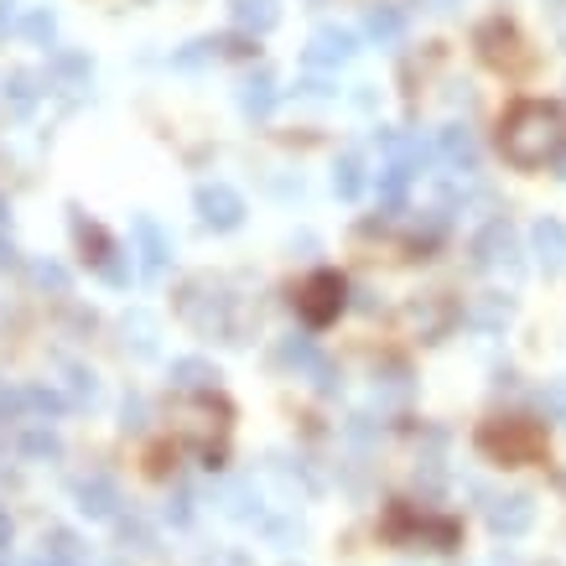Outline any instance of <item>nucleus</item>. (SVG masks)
<instances>
[{
    "mask_svg": "<svg viewBox=\"0 0 566 566\" xmlns=\"http://www.w3.org/2000/svg\"><path fill=\"white\" fill-rule=\"evenodd\" d=\"M68 401H73V405H95V401H99L95 369H78V364H73V369H68Z\"/></svg>",
    "mask_w": 566,
    "mask_h": 566,
    "instance_id": "393cba45",
    "label": "nucleus"
},
{
    "mask_svg": "<svg viewBox=\"0 0 566 566\" xmlns=\"http://www.w3.org/2000/svg\"><path fill=\"white\" fill-rule=\"evenodd\" d=\"M11 536H16V530H11V515H5V510H0V556H5V551H11Z\"/></svg>",
    "mask_w": 566,
    "mask_h": 566,
    "instance_id": "4c0bfd02",
    "label": "nucleus"
},
{
    "mask_svg": "<svg viewBox=\"0 0 566 566\" xmlns=\"http://www.w3.org/2000/svg\"><path fill=\"white\" fill-rule=\"evenodd\" d=\"M536 525V504H530V494H504L489 504V530L494 536H525Z\"/></svg>",
    "mask_w": 566,
    "mask_h": 566,
    "instance_id": "f8f14e48",
    "label": "nucleus"
},
{
    "mask_svg": "<svg viewBox=\"0 0 566 566\" xmlns=\"http://www.w3.org/2000/svg\"><path fill=\"white\" fill-rule=\"evenodd\" d=\"M229 16L244 37H265L271 26L281 22V5L276 0H229Z\"/></svg>",
    "mask_w": 566,
    "mask_h": 566,
    "instance_id": "ddd939ff",
    "label": "nucleus"
},
{
    "mask_svg": "<svg viewBox=\"0 0 566 566\" xmlns=\"http://www.w3.org/2000/svg\"><path fill=\"white\" fill-rule=\"evenodd\" d=\"M73 499H78V510L89 519H115L120 515V489L110 473H89V478H78L73 483Z\"/></svg>",
    "mask_w": 566,
    "mask_h": 566,
    "instance_id": "9d476101",
    "label": "nucleus"
},
{
    "mask_svg": "<svg viewBox=\"0 0 566 566\" xmlns=\"http://www.w3.org/2000/svg\"><path fill=\"white\" fill-rule=\"evenodd\" d=\"M276 359H281L286 369H297V375H307V379H317V390L323 395H332L338 390V369H332V359H323L317 349H312V338H281V349H276Z\"/></svg>",
    "mask_w": 566,
    "mask_h": 566,
    "instance_id": "0eeeda50",
    "label": "nucleus"
},
{
    "mask_svg": "<svg viewBox=\"0 0 566 566\" xmlns=\"http://www.w3.org/2000/svg\"><path fill=\"white\" fill-rule=\"evenodd\" d=\"M473 265L478 271H519V239L510 229V218H489L473 235Z\"/></svg>",
    "mask_w": 566,
    "mask_h": 566,
    "instance_id": "20e7f679",
    "label": "nucleus"
},
{
    "mask_svg": "<svg viewBox=\"0 0 566 566\" xmlns=\"http://www.w3.org/2000/svg\"><path fill=\"white\" fill-rule=\"evenodd\" d=\"M530 244H536V255H541L545 271H562V265H566V224H562V218H536Z\"/></svg>",
    "mask_w": 566,
    "mask_h": 566,
    "instance_id": "2eb2a0df",
    "label": "nucleus"
},
{
    "mask_svg": "<svg viewBox=\"0 0 566 566\" xmlns=\"http://www.w3.org/2000/svg\"><path fill=\"white\" fill-rule=\"evenodd\" d=\"M5 99H11V110H32L37 104V78L32 73H11L5 78Z\"/></svg>",
    "mask_w": 566,
    "mask_h": 566,
    "instance_id": "bb28decb",
    "label": "nucleus"
},
{
    "mask_svg": "<svg viewBox=\"0 0 566 566\" xmlns=\"http://www.w3.org/2000/svg\"><path fill=\"white\" fill-rule=\"evenodd\" d=\"M26 405H32V411H37V416H63V411H68V401H63V395H58V390H52V385H32V390H26Z\"/></svg>",
    "mask_w": 566,
    "mask_h": 566,
    "instance_id": "a878e982",
    "label": "nucleus"
},
{
    "mask_svg": "<svg viewBox=\"0 0 566 566\" xmlns=\"http://www.w3.org/2000/svg\"><path fill=\"white\" fill-rule=\"evenodd\" d=\"M22 452L37 457V463H48V457H63V442H58V431H48V426H26Z\"/></svg>",
    "mask_w": 566,
    "mask_h": 566,
    "instance_id": "5701e85b",
    "label": "nucleus"
},
{
    "mask_svg": "<svg viewBox=\"0 0 566 566\" xmlns=\"http://www.w3.org/2000/svg\"><path fill=\"white\" fill-rule=\"evenodd\" d=\"M452 5H457V0H426V11H437V16H448Z\"/></svg>",
    "mask_w": 566,
    "mask_h": 566,
    "instance_id": "58836bf2",
    "label": "nucleus"
},
{
    "mask_svg": "<svg viewBox=\"0 0 566 566\" xmlns=\"http://www.w3.org/2000/svg\"><path fill=\"white\" fill-rule=\"evenodd\" d=\"M130 332H136V349L151 354V317H141V312H136V317H125V338H130Z\"/></svg>",
    "mask_w": 566,
    "mask_h": 566,
    "instance_id": "2f4dec72",
    "label": "nucleus"
},
{
    "mask_svg": "<svg viewBox=\"0 0 566 566\" xmlns=\"http://www.w3.org/2000/svg\"><path fill=\"white\" fill-rule=\"evenodd\" d=\"M0 566H5V556H0Z\"/></svg>",
    "mask_w": 566,
    "mask_h": 566,
    "instance_id": "c03bdc74",
    "label": "nucleus"
},
{
    "mask_svg": "<svg viewBox=\"0 0 566 566\" xmlns=\"http://www.w3.org/2000/svg\"><path fill=\"white\" fill-rule=\"evenodd\" d=\"M99 276H104L110 286H130V255H125V250H115V255L99 265Z\"/></svg>",
    "mask_w": 566,
    "mask_h": 566,
    "instance_id": "c756f323",
    "label": "nucleus"
},
{
    "mask_svg": "<svg viewBox=\"0 0 566 566\" xmlns=\"http://www.w3.org/2000/svg\"><path fill=\"white\" fill-rule=\"evenodd\" d=\"M172 385L188 395H209V390H218V369L209 359H172Z\"/></svg>",
    "mask_w": 566,
    "mask_h": 566,
    "instance_id": "dca6fc26",
    "label": "nucleus"
},
{
    "mask_svg": "<svg viewBox=\"0 0 566 566\" xmlns=\"http://www.w3.org/2000/svg\"><path fill=\"white\" fill-rule=\"evenodd\" d=\"M478 52H483L489 68H504V73H519L530 63V52H525V42H519V32L510 22L478 26Z\"/></svg>",
    "mask_w": 566,
    "mask_h": 566,
    "instance_id": "423d86ee",
    "label": "nucleus"
},
{
    "mask_svg": "<svg viewBox=\"0 0 566 566\" xmlns=\"http://www.w3.org/2000/svg\"><path fill=\"white\" fill-rule=\"evenodd\" d=\"M32 281L42 286V291H58V297H63V291H68V271L52 265V260H37V265H32Z\"/></svg>",
    "mask_w": 566,
    "mask_h": 566,
    "instance_id": "c85d7f7f",
    "label": "nucleus"
},
{
    "mask_svg": "<svg viewBox=\"0 0 566 566\" xmlns=\"http://www.w3.org/2000/svg\"><path fill=\"white\" fill-rule=\"evenodd\" d=\"M343 302H349V281H343L338 271H317V276H307V286L297 291V312H302L307 328H328L332 317L343 312Z\"/></svg>",
    "mask_w": 566,
    "mask_h": 566,
    "instance_id": "7ed1b4c3",
    "label": "nucleus"
},
{
    "mask_svg": "<svg viewBox=\"0 0 566 566\" xmlns=\"http://www.w3.org/2000/svg\"><path fill=\"white\" fill-rule=\"evenodd\" d=\"M499 151L519 172H536V166L556 162L566 151V110L551 104V99H525V104H515L504 115V125H499Z\"/></svg>",
    "mask_w": 566,
    "mask_h": 566,
    "instance_id": "f257e3e1",
    "label": "nucleus"
},
{
    "mask_svg": "<svg viewBox=\"0 0 566 566\" xmlns=\"http://www.w3.org/2000/svg\"><path fill=\"white\" fill-rule=\"evenodd\" d=\"M354 52H359V37L349 32V26H323V32L312 37L307 63L312 68H338V63H349Z\"/></svg>",
    "mask_w": 566,
    "mask_h": 566,
    "instance_id": "9b49d317",
    "label": "nucleus"
},
{
    "mask_svg": "<svg viewBox=\"0 0 566 566\" xmlns=\"http://www.w3.org/2000/svg\"><path fill=\"white\" fill-rule=\"evenodd\" d=\"M411 177H416V172L405 162H385V172H379V203H385V209H401Z\"/></svg>",
    "mask_w": 566,
    "mask_h": 566,
    "instance_id": "4be33fe9",
    "label": "nucleus"
},
{
    "mask_svg": "<svg viewBox=\"0 0 566 566\" xmlns=\"http://www.w3.org/2000/svg\"><path fill=\"white\" fill-rule=\"evenodd\" d=\"M141 416H146V401H125V422H120V426H125V431H141Z\"/></svg>",
    "mask_w": 566,
    "mask_h": 566,
    "instance_id": "c9c22d12",
    "label": "nucleus"
},
{
    "mask_svg": "<svg viewBox=\"0 0 566 566\" xmlns=\"http://www.w3.org/2000/svg\"><path fill=\"white\" fill-rule=\"evenodd\" d=\"M510 317H515V302H510V297H499V291H489V297L468 312V323H473V328H483V332H499Z\"/></svg>",
    "mask_w": 566,
    "mask_h": 566,
    "instance_id": "6ab92c4d",
    "label": "nucleus"
},
{
    "mask_svg": "<svg viewBox=\"0 0 566 566\" xmlns=\"http://www.w3.org/2000/svg\"><path fill=\"white\" fill-rule=\"evenodd\" d=\"M276 99H281V89H276V78L260 68V73H250L244 84H239V110L250 120H265L271 110H276Z\"/></svg>",
    "mask_w": 566,
    "mask_h": 566,
    "instance_id": "4468645a",
    "label": "nucleus"
},
{
    "mask_svg": "<svg viewBox=\"0 0 566 566\" xmlns=\"http://www.w3.org/2000/svg\"><path fill=\"white\" fill-rule=\"evenodd\" d=\"M332 192H338L343 203H354L359 192H364V156H359V151H343V156L332 162Z\"/></svg>",
    "mask_w": 566,
    "mask_h": 566,
    "instance_id": "f3484780",
    "label": "nucleus"
},
{
    "mask_svg": "<svg viewBox=\"0 0 566 566\" xmlns=\"http://www.w3.org/2000/svg\"><path fill=\"white\" fill-rule=\"evenodd\" d=\"M22 32L37 48H48L52 37H58V16H52V11H32V16H22Z\"/></svg>",
    "mask_w": 566,
    "mask_h": 566,
    "instance_id": "cd10ccee",
    "label": "nucleus"
},
{
    "mask_svg": "<svg viewBox=\"0 0 566 566\" xmlns=\"http://www.w3.org/2000/svg\"><path fill=\"white\" fill-rule=\"evenodd\" d=\"M5 32H11V5L0 0V37H5Z\"/></svg>",
    "mask_w": 566,
    "mask_h": 566,
    "instance_id": "ea45409f",
    "label": "nucleus"
},
{
    "mask_svg": "<svg viewBox=\"0 0 566 566\" xmlns=\"http://www.w3.org/2000/svg\"><path fill=\"white\" fill-rule=\"evenodd\" d=\"M541 405H545V411H556V416L566 422V390H562V385H551V390H541Z\"/></svg>",
    "mask_w": 566,
    "mask_h": 566,
    "instance_id": "f704fd0d",
    "label": "nucleus"
},
{
    "mask_svg": "<svg viewBox=\"0 0 566 566\" xmlns=\"http://www.w3.org/2000/svg\"><path fill=\"white\" fill-rule=\"evenodd\" d=\"M11 265H16V244L0 235V271H11Z\"/></svg>",
    "mask_w": 566,
    "mask_h": 566,
    "instance_id": "e433bc0d",
    "label": "nucleus"
},
{
    "mask_svg": "<svg viewBox=\"0 0 566 566\" xmlns=\"http://www.w3.org/2000/svg\"><path fill=\"white\" fill-rule=\"evenodd\" d=\"M551 5H566V0H551Z\"/></svg>",
    "mask_w": 566,
    "mask_h": 566,
    "instance_id": "37998d69",
    "label": "nucleus"
},
{
    "mask_svg": "<svg viewBox=\"0 0 566 566\" xmlns=\"http://www.w3.org/2000/svg\"><path fill=\"white\" fill-rule=\"evenodd\" d=\"M120 536H125V545L136 541V551H151V530H146L141 519H120Z\"/></svg>",
    "mask_w": 566,
    "mask_h": 566,
    "instance_id": "473e14b6",
    "label": "nucleus"
},
{
    "mask_svg": "<svg viewBox=\"0 0 566 566\" xmlns=\"http://www.w3.org/2000/svg\"><path fill=\"white\" fill-rule=\"evenodd\" d=\"M442 156H448L452 166H478V141H473V130L468 125H448L442 130Z\"/></svg>",
    "mask_w": 566,
    "mask_h": 566,
    "instance_id": "aec40b11",
    "label": "nucleus"
},
{
    "mask_svg": "<svg viewBox=\"0 0 566 566\" xmlns=\"http://www.w3.org/2000/svg\"><path fill=\"white\" fill-rule=\"evenodd\" d=\"M22 411H32L26 390H0V422H22Z\"/></svg>",
    "mask_w": 566,
    "mask_h": 566,
    "instance_id": "7c9ffc66",
    "label": "nucleus"
},
{
    "mask_svg": "<svg viewBox=\"0 0 566 566\" xmlns=\"http://www.w3.org/2000/svg\"><path fill=\"white\" fill-rule=\"evenodd\" d=\"M32 566H63V562H52L48 551H42V556H37V562H32Z\"/></svg>",
    "mask_w": 566,
    "mask_h": 566,
    "instance_id": "a19ab883",
    "label": "nucleus"
},
{
    "mask_svg": "<svg viewBox=\"0 0 566 566\" xmlns=\"http://www.w3.org/2000/svg\"><path fill=\"white\" fill-rule=\"evenodd\" d=\"M0 224H5V198H0Z\"/></svg>",
    "mask_w": 566,
    "mask_h": 566,
    "instance_id": "79ce46f5",
    "label": "nucleus"
},
{
    "mask_svg": "<svg viewBox=\"0 0 566 566\" xmlns=\"http://www.w3.org/2000/svg\"><path fill=\"white\" fill-rule=\"evenodd\" d=\"M166 515H172V525H188L192 519V494H177L172 504H166Z\"/></svg>",
    "mask_w": 566,
    "mask_h": 566,
    "instance_id": "72a5a7b5",
    "label": "nucleus"
},
{
    "mask_svg": "<svg viewBox=\"0 0 566 566\" xmlns=\"http://www.w3.org/2000/svg\"><path fill=\"white\" fill-rule=\"evenodd\" d=\"M562 177H566V166H562Z\"/></svg>",
    "mask_w": 566,
    "mask_h": 566,
    "instance_id": "a18cd8bd",
    "label": "nucleus"
},
{
    "mask_svg": "<svg viewBox=\"0 0 566 566\" xmlns=\"http://www.w3.org/2000/svg\"><path fill=\"white\" fill-rule=\"evenodd\" d=\"M136 255H141V276H166V265H172V239H166V229L156 224V218H136Z\"/></svg>",
    "mask_w": 566,
    "mask_h": 566,
    "instance_id": "1a4fd4ad",
    "label": "nucleus"
},
{
    "mask_svg": "<svg viewBox=\"0 0 566 566\" xmlns=\"http://www.w3.org/2000/svg\"><path fill=\"white\" fill-rule=\"evenodd\" d=\"M192 209H198V218H203L209 229H218V235H229V229L244 224V198H239L229 183H198Z\"/></svg>",
    "mask_w": 566,
    "mask_h": 566,
    "instance_id": "39448f33",
    "label": "nucleus"
},
{
    "mask_svg": "<svg viewBox=\"0 0 566 566\" xmlns=\"http://www.w3.org/2000/svg\"><path fill=\"white\" fill-rule=\"evenodd\" d=\"M448 317H452V307L448 302H416V307H411V323H416V328H422V338H437V332L448 328Z\"/></svg>",
    "mask_w": 566,
    "mask_h": 566,
    "instance_id": "b1692460",
    "label": "nucleus"
},
{
    "mask_svg": "<svg viewBox=\"0 0 566 566\" xmlns=\"http://www.w3.org/2000/svg\"><path fill=\"white\" fill-rule=\"evenodd\" d=\"M385 530L395 536V541H437V551H452L457 545V525L452 519H411V510H390V519H385Z\"/></svg>",
    "mask_w": 566,
    "mask_h": 566,
    "instance_id": "6e6552de",
    "label": "nucleus"
},
{
    "mask_svg": "<svg viewBox=\"0 0 566 566\" xmlns=\"http://www.w3.org/2000/svg\"><path fill=\"white\" fill-rule=\"evenodd\" d=\"M42 551L63 566H89V551H84V541H78L73 530H48V536H42Z\"/></svg>",
    "mask_w": 566,
    "mask_h": 566,
    "instance_id": "412c9836",
    "label": "nucleus"
},
{
    "mask_svg": "<svg viewBox=\"0 0 566 566\" xmlns=\"http://www.w3.org/2000/svg\"><path fill=\"white\" fill-rule=\"evenodd\" d=\"M369 37H375L379 48H385V42H401L405 37V11L401 5H369Z\"/></svg>",
    "mask_w": 566,
    "mask_h": 566,
    "instance_id": "a211bd4d",
    "label": "nucleus"
},
{
    "mask_svg": "<svg viewBox=\"0 0 566 566\" xmlns=\"http://www.w3.org/2000/svg\"><path fill=\"white\" fill-rule=\"evenodd\" d=\"M478 452L504 463V468H525V463L545 457V426L519 422V416H494V422L478 426Z\"/></svg>",
    "mask_w": 566,
    "mask_h": 566,
    "instance_id": "f03ea898",
    "label": "nucleus"
}]
</instances>
